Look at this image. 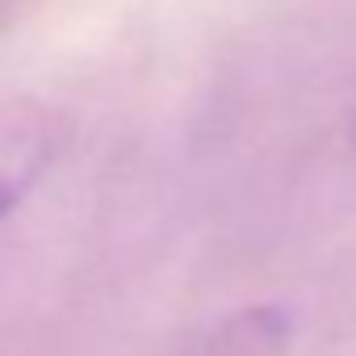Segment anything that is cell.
<instances>
[{
    "label": "cell",
    "instance_id": "cell-4",
    "mask_svg": "<svg viewBox=\"0 0 356 356\" xmlns=\"http://www.w3.org/2000/svg\"><path fill=\"white\" fill-rule=\"evenodd\" d=\"M9 22V0H0V26Z\"/></svg>",
    "mask_w": 356,
    "mask_h": 356
},
{
    "label": "cell",
    "instance_id": "cell-1",
    "mask_svg": "<svg viewBox=\"0 0 356 356\" xmlns=\"http://www.w3.org/2000/svg\"><path fill=\"white\" fill-rule=\"evenodd\" d=\"M63 143H67V122L59 109L34 97L0 101V227L47 181Z\"/></svg>",
    "mask_w": 356,
    "mask_h": 356
},
{
    "label": "cell",
    "instance_id": "cell-3",
    "mask_svg": "<svg viewBox=\"0 0 356 356\" xmlns=\"http://www.w3.org/2000/svg\"><path fill=\"white\" fill-rule=\"evenodd\" d=\"M348 143H352V151H356V109H352V122H348Z\"/></svg>",
    "mask_w": 356,
    "mask_h": 356
},
{
    "label": "cell",
    "instance_id": "cell-2",
    "mask_svg": "<svg viewBox=\"0 0 356 356\" xmlns=\"http://www.w3.org/2000/svg\"><path fill=\"white\" fill-rule=\"evenodd\" d=\"M289 327L293 323L281 306H248L206 335L193 356H285Z\"/></svg>",
    "mask_w": 356,
    "mask_h": 356
}]
</instances>
